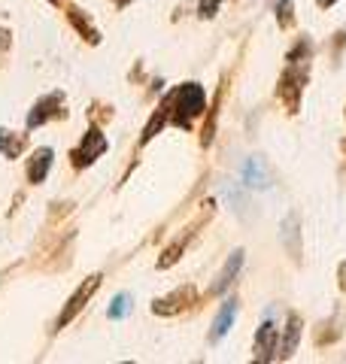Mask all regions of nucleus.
I'll return each mask as SVG.
<instances>
[{
  "instance_id": "nucleus-1",
  "label": "nucleus",
  "mask_w": 346,
  "mask_h": 364,
  "mask_svg": "<svg viewBox=\"0 0 346 364\" xmlns=\"http://www.w3.org/2000/svg\"><path fill=\"white\" fill-rule=\"evenodd\" d=\"M310 58H313V46L310 40H298V46H292L285 55V67L280 73V85H276V95L285 104V109L295 112L301 109V95L304 85L310 82Z\"/></svg>"
},
{
  "instance_id": "nucleus-2",
  "label": "nucleus",
  "mask_w": 346,
  "mask_h": 364,
  "mask_svg": "<svg viewBox=\"0 0 346 364\" xmlns=\"http://www.w3.org/2000/svg\"><path fill=\"white\" fill-rule=\"evenodd\" d=\"M204 109H206V91L198 82H186L170 95V124H177L182 131H189L194 119L204 116Z\"/></svg>"
},
{
  "instance_id": "nucleus-3",
  "label": "nucleus",
  "mask_w": 346,
  "mask_h": 364,
  "mask_svg": "<svg viewBox=\"0 0 346 364\" xmlns=\"http://www.w3.org/2000/svg\"><path fill=\"white\" fill-rule=\"evenodd\" d=\"M100 282H103V277H100V273H91V277L83 282V286H79V289L70 294V301L64 304V310H61V316H58V322H55V331H64V328L70 325V322H73V318H76L79 313H83V306H85V304H88V301H91V298H95V294H98Z\"/></svg>"
},
{
  "instance_id": "nucleus-4",
  "label": "nucleus",
  "mask_w": 346,
  "mask_h": 364,
  "mask_svg": "<svg viewBox=\"0 0 346 364\" xmlns=\"http://www.w3.org/2000/svg\"><path fill=\"white\" fill-rule=\"evenodd\" d=\"M107 136H103V131L100 128H88L85 131V136L79 140V146H73L70 149V164L76 167V170H85L88 164H95L98 158L107 152Z\"/></svg>"
},
{
  "instance_id": "nucleus-5",
  "label": "nucleus",
  "mask_w": 346,
  "mask_h": 364,
  "mask_svg": "<svg viewBox=\"0 0 346 364\" xmlns=\"http://www.w3.org/2000/svg\"><path fill=\"white\" fill-rule=\"evenodd\" d=\"M64 116H67V109H64V91H49V95H43L37 104L31 107V112H28V131L43 128L46 122L64 119Z\"/></svg>"
},
{
  "instance_id": "nucleus-6",
  "label": "nucleus",
  "mask_w": 346,
  "mask_h": 364,
  "mask_svg": "<svg viewBox=\"0 0 346 364\" xmlns=\"http://www.w3.org/2000/svg\"><path fill=\"white\" fill-rule=\"evenodd\" d=\"M194 298H198L194 286H179V289H173L170 294H164V298H155L152 301V313L155 316H177V313L186 310L189 304H194Z\"/></svg>"
},
{
  "instance_id": "nucleus-7",
  "label": "nucleus",
  "mask_w": 346,
  "mask_h": 364,
  "mask_svg": "<svg viewBox=\"0 0 346 364\" xmlns=\"http://www.w3.org/2000/svg\"><path fill=\"white\" fill-rule=\"evenodd\" d=\"M301 334H304L301 316H298V313H288L285 328H283V334H280V343H276V361H285V358L295 355L298 343H301Z\"/></svg>"
},
{
  "instance_id": "nucleus-8",
  "label": "nucleus",
  "mask_w": 346,
  "mask_h": 364,
  "mask_svg": "<svg viewBox=\"0 0 346 364\" xmlns=\"http://www.w3.org/2000/svg\"><path fill=\"white\" fill-rule=\"evenodd\" d=\"M276 343H280V328L268 318L256 331V361H261V364L276 361Z\"/></svg>"
},
{
  "instance_id": "nucleus-9",
  "label": "nucleus",
  "mask_w": 346,
  "mask_h": 364,
  "mask_svg": "<svg viewBox=\"0 0 346 364\" xmlns=\"http://www.w3.org/2000/svg\"><path fill=\"white\" fill-rule=\"evenodd\" d=\"M52 161H55V152L49 149V146L33 149V155L28 158V182H31V186H40V182H46V176H49V170H52Z\"/></svg>"
},
{
  "instance_id": "nucleus-10",
  "label": "nucleus",
  "mask_w": 346,
  "mask_h": 364,
  "mask_svg": "<svg viewBox=\"0 0 346 364\" xmlns=\"http://www.w3.org/2000/svg\"><path fill=\"white\" fill-rule=\"evenodd\" d=\"M234 318H237V301L225 298L222 306H219V313H216V322H213V331H210V343H222V337L231 331Z\"/></svg>"
},
{
  "instance_id": "nucleus-11",
  "label": "nucleus",
  "mask_w": 346,
  "mask_h": 364,
  "mask_svg": "<svg viewBox=\"0 0 346 364\" xmlns=\"http://www.w3.org/2000/svg\"><path fill=\"white\" fill-rule=\"evenodd\" d=\"M240 267H243V249H237V252H231V258L225 261V267L219 270V277H216V282H213L210 294H225V291L231 289V282L237 279Z\"/></svg>"
},
{
  "instance_id": "nucleus-12",
  "label": "nucleus",
  "mask_w": 346,
  "mask_h": 364,
  "mask_svg": "<svg viewBox=\"0 0 346 364\" xmlns=\"http://www.w3.org/2000/svg\"><path fill=\"white\" fill-rule=\"evenodd\" d=\"M67 21H70V25L76 28V33H79V37H83L85 43H91V46L100 43V31L95 28V21H91L79 6H67Z\"/></svg>"
},
{
  "instance_id": "nucleus-13",
  "label": "nucleus",
  "mask_w": 346,
  "mask_h": 364,
  "mask_svg": "<svg viewBox=\"0 0 346 364\" xmlns=\"http://www.w3.org/2000/svg\"><path fill=\"white\" fill-rule=\"evenodd\" d=\"M240 176H243V182L249 188H268L271 186V173H268V167H264L261 158H249Z\"/></svg>"
},
{
  "instance_id": "nucleus-14",
  "label": "nucleus",
  "mask_w": 346,
  "mask_h": 364,
  "mask_svg": "<svg viewBox=\"0 0 346 364\" xmlns=\"http://www.w3.org/2000/svg\"><path fill=\"white\" fill-rule=\"evenodd\" d=\"M298 225H301V222H298V215L292 213V215H288V219L283 222V243L288 246V255H292L295 261H301V231H298Z\"/></svg>"
},
{
  "instance_id": "nucleus-15",
  "label": "nucleus",
  "mask_w": 346,
  "mask_h": 364,
  "mask_svg": "<svg viewBox=\"0 0 346 364\" xmlns=\"http://www.w3.org/2000/svg\"><path fill=\"white\" fill-rule=\"evenodd\" d=\"M167 122H170V95H167V100H164V104H161V107H158V109L152 112V119L146 122V128H143V136H140V143L146 146L149 140H155V136H158V131L164 128Z\"/></svg>"
},
{
  "instance_id": "nucleus-16",
  "label": "nucleus",
  "mask_w": 346,
  "mask_h": 364,
  "mask_svg": "<svg viewBox=\"0 0 346 364\" xmlns=\"http://www.w3.org/2000/svg\"><path fill=\"white\" fill-rule=\"evenodd\" d=\"M28 146V134H13L0 128V155L4 158H19Z\"/></svg>"
},
{
  "instance_id": "nucleus-17",
  "label": "nucleus",
  "mask_w": 346,
  "mask_h": 364,
  "mask_svg": "<svg viewBox=\"0 0 346 364\" xmlns=\"http://www.w3.org/2000/svg\"><path fill=\"white\" fill-rule=\"evenodd\" d=\"M219 104H222V88L216 91V97H213V107H210V119H206V124H204V136H201V143H204V146H210V143H213V136H216V122H219Z\"/></svg>"
},
{
  "instance_id": "nucleus-18",
  "label": "nucleus",
  "mask_w": 346,
  "mask_h": 364,
  "mask_svg": "<svg viewBox=\"0 0 346 364\" xmlns=\"http://www.w3.org/2000/svg\"><path fill=\"white\" fill-rule=\"evenodd\" d=\"M276 25H280L283 31L295 28V6H292V0H276Z\"/></svg>"
},
{
  "instance_id": "nucleus-19",
  "label": "nucleus",
  "mask_w": 346,
  "mask_h": 364,
  "mask_svg": "<svg viewBox=\"0 0 346 364\" xmlns=\"http://www.w3.org/2000/svg\"><path fill=\"white\" fill-rule=\"evenodd\" d=\"M128 313H131V298H128V294H115L112 304H110V310H107V316L119 322V318H125Z\"/></svg>"
},
{
  "instance_id": "nucleus-20",
  "label": "nucleus",
  "mask_w": 346,
  "mask_h": 364,
  "mask_svg": "<svg viewBox=\"0 0 346 364\" xmlns=\"http://www.w3.org/2000/svg\"><path fill=\"white\" fill-rule=\"evenodd\" d=\"M219 6H222V0H201V4H198V16L201 18H213L219 13Z\"/></svg>"
},
{
  "instance_id": "nucleus-21",
  "label": "nucleus",
  "mask_w": 346,
  "mask_h": 364,
  "mask_svg": "<svg viewBox=\"0 0 346 364\" xmlns=\"http://www.w3.org/2000/svg\"><path fill=\"white\" fill-rule=\"evenodd\" d=\"M9 43H13V33H9L6 28H0V52H6Z\"/></svg>"
},
{
  "instance_id": "nucleus-22",
  "label": "nucleus",
  "mask_w": 346,
  "mask_h": 364,
  "mask_svg": "<svg viewBox=\"0 0 346 364\" xmlns=\"http://www.w3.org/2000/svg\"><path fill=\"white\" fill-rule=\"evenodd\" d=\"M337 289H340V291H346V261L337 267Z\"/></svg>"
},
{
  "instance_id": "nucleus-23",
  "label": "nucleus",
  "mask_w": 346,
  "mask_h": 364,
  "mask_svg": "<svg viewBox=\"0 0 346 364\" xmlns=\"http://www.w3.org/2000/svg\"><path fill=\"white\" fill-rule=\"evenodd\" d=\"M343 46H346V28H343V31L337 33V43H334V49H337V52H340V49H343Z\"/></svg>"
},
{
  "instance_id": "nucleus-24",
  "label": "nucleus",
  "mask_w": 346,
  "mask_h": 364,
  "mask_svg": "<svg viewBox=\"0 0 346 364\" xmlns=\"http://www.w3.org/2000/svg\"><path fill=\"white\" fill-rule=\"evenodd\" d=\"M334 4H337V0H316V6H319V9H331Z\"/></svg>"
},
{
  "instance_id": "nucleus-25",
  "label": "nucleus",
  "mask_w": 346,
  "mask_h": 364,
  "mask_svg": "<svg viewBox=\"0 0 346 364\" xmlns=\"http://www.w3.org/2000/svg\"><path fill=\"white\" fill-rule=\"evenodd\" d=\"M128 4H134V0H112V6H115V9H125Z\"/></svg>"
},
{
  "instance_id": "nucleus-26",
  "label": "nucleus",
  "mask_w": 346,
  "mask_h": 364,
  "mask_svg": "<svg viewBox=\"0 0 346 364\" xmlns=\"http://www.w3.org/2000/svg\"><path fill=\"white\" fill-rule=\"evenodd\" d=\"M49 4H52V6H64V4H67V0H49Z\"/></svg>"
},
{
  "instance_id": "nucleus-27",
  "label": "nucleus",
  "mask_w": 346,
  "mask_h": 364,
  "mask_svg": "<svg viewBox=\"0 0 346 364\" xmlns=\"http://www.w3.org/2000/svg\"><path fill=\"white\" fill-rule=\"evenodd\" d=\"M343 152H346V143H343Z\"/></svg>"
}]
</instances>
